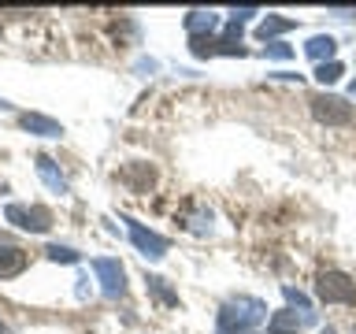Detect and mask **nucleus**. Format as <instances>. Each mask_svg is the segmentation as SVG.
<instances>
[{"label": "nucleus", "mask_w": 356, "mask_h": 334, "mask_svg": "<svg viewBox=\"0 0 356 334\" xmlns=\"http://www.w3.org/2000/svg\"><path fill=\"white\" fill-rule=\"evenodd\" d=\"M122 223H130V241L138 245L141 256H149V260H163V256H167L171 241H167L163 234L149 230V227H145V223H138V219H122Z\"/></svg>", "instance_id": "obj_5"}, {"label": "nucleus", "mask_w": 356, "mask_h": 334, "mask_svg": "<svg viewBox=\"0 0 356 334\" xmlns=\"http://www.w3.org/2000/svg\"><path fill=\"white\" fill-rule=\"evenodd\" d=\"M349 93H353V97H356V82H353V86H349Z\"/></svg>", "instance_id": "obj_21"}, {"label": "nucleus", "mask_w": 356, "mask_h": 334, "mask_svg": "<svg viewBox=\"0 0 356 334\" xmlns=\"http://www.w3.org/2000/svg\"><path fill=\"white\" fill-rule=\"evenodd\" d=\"M293 26H297L293 19H282V15H267V19L260 22V26H256V38L271 45V41L278 38V33H286V30H293Z\"/></svg>", "instance_id": "obj_13"}, {"label": "nucleus", "mask_w": 356, "mask_h": 334, "mask_svg": "<svg viewBox=\"0 0 356 334\" xmlns=\"http://www.w3.org/2000/svg\"><path fill=\"white\" fill-rule=\"evenodd\" d=\"M267 319L271 316L260 297H234L219 308V334H252Z\"/></svg>", "instance_id": "obj_1"}, {"label": "nucleus", "mask_w": 356, "mask_h": 334, "mask_svg": "<svg viewBox=\"0 0 356 334\" xmlns=\"http://www.w3.org/2000/svg\"><path fill=\"white\" fill-rule=\"evenodd\" d=\"M267 334H282V331H267Z\"/></svg>", "instance_id": "obj_23"}, {"label": "nucleus", "mask_w": 356, "mask_h": 334, "mask_svg": "<svg viewBox=\"0 0 356 334\" xmlns=\"http://www.w3.org/2000/svg\"><path fill=\"white\" fill-rule=\"evenodd\" d=\"M267 56H275V60H289V56H293V49H289V45H282V41H271V45H267Z\"/></svg>", "instance_id": "obj_19"}, {"label": "nucleus", "mask_w": 356, "mask_h": 334, "mask_svg": "<svg viewBox=\"0 0 356 334\" xmlns=\"http://www.w3.org/2000/svg\"><path fill=\"white\" fill-rule=\"evenodd\" d=\"M0 334H8V327H4V323H0Z\"/></svg>", "instance_id": "obj_22"}, {"label": "nucleus", "mask_w": 356, "mask_h": 334, "mask_svg": "<svg viewBox=\"0 0 356 334\" xmlns=\"http://www.w3.org/2000/svg\"><path fill=\"white\" fill-rule=\"evenodd\" d=\"M305 52L312 56V60H319V63H330V56L338 52V41H334L330 33H316V38H308Z\"/></svg>", "instance_id": "obj_12"}, {"label": "nucleus", "mask_w": 356, "mask_h": 334, "mask_svg": "<svg viewBox=\"0 0 356 334\" xmlns=\"http://www.w3.org/2000/svg\"><path fill=\"white\" fill-rule=\"evenodd\" d=\"M323 334H338V331H334V327H323Z\"/></svg>", "instance_id": "obj_20"}, {"label": "nucleus", "mask_w": 356, "mask_h": 334, "mask_svg": "<svg viewBox=\"0 0 356 334\" xmlns=\"http://www.w3.org/2000/svg\"><path fill=\"white\" fill-rule=\"evenodd\" d=\"M316 316H297V312H275L271 319H267V331H282V334H300V327L305 323H312Z\"/></svg>", "instance_id": "obj_10"}, {"label": "nucleus", "mask_w": 356, "mask_h": 334, "mask_svg": "<svg viewBox=\"0 0 356 334\" xmlns=\"http://www.w3.org/2000/svg\"><path fill=\"white\" fill-rule=\"evenodd\" d=\"M38 175H41V182L52 189V193H67V178L56 171V164L49 160V156H38Z\"/></svg>", "instance_id": "obj_14"}, {"label": "nucleus", "mask_w": 356, "mask_h": 334, "mask_svg": "<svg viewBox=\"0 0 356 334\" xmlns=\"http://www.w3.org/2000/svg\"><path fill=\"white\" fill-rule=\"evenodd\" d=\"M216 26H219V15H216V11H189V15H186L189 41H193V38H208Z\"/></svg>", "instance_id": "obj_9"}, {"label": "nucleus", "mask_w": 356, "mask_h": 334, "mask_svg": "<svg viewBox=\"0 0 356 334\" xmlns=\"http://www.w3.org/2000/svg\"><path fill=\"white\" fill-rule=\"evenodd\" d=\"M316 297L323 305H356V283L345 271H319Z\"/></svg>", "instance_id": "obj_2"}, {"label": "nucleus", "mask_w": 356, "mask_h": 334, "mask_svg": "<svg viewBox=\"0 0 356 334\" xmlns=\"http://www.w3.org/2000/svg\"><path fill=\"white\" fill-rule=\"evenodd\" d=\"M26 264H30V256L15 249V245H0V278H15L26 271Z\"/></svg>", "instance_id": "obj_8"}, {"label": "nucleus", "mask_w": 356, "mask_h": 334, "mask_svg": "<svg viewBox=\"0 0 356 334\" xmlns=\"http://www.w3.org/2000/svg\"><path fill=\"white\" fill-rule=\"evenodd\" d=\"M93 271H97V278H100V286H104L108 297H122V294H127V271H122L119 260H111V256H97Z\"/></svg>", "instance_id": "obj_6"}, {"label": "nucleus", "mask_w": 356, "mask_h": 334, "mask_svg": "<svg viewBox=\"0 0 356 334\" xmlns=\"http://www.w3.org/2000/svg\"><path fill=\"white\" fill-rule=\"evenodd\" d=\"M282 294H286V301L293 308H300V316H312V305H308V297L300 294V289H293V286H282Z\"/></svg>", "instance_id": "obj_17"}, {"label": "nucleus", "mask_w": 356, "mask_h": 334, "mask_svg": "<svg viewBox=\"0 0 356 334\" xmlns=\"http://www.w3.org/2000/svg\"><path fill=\"white\" fill-rule=\"evenodd\" d=\"M22 130H30V134H38V138H60L63 127L56 119L49 116H38V111H30V116H22Z\"/></svg>", "instance_id": "obj_11"}, {"label": "nucleus", "mask_w": 356, "mask_h": 334, "mask_svg": "<svg viewBox=\"0 0 356 334\" xmlns=\"http://www.w3.org/2000/svg\"><path fill=\"white\" fill-rule=\"evenodd\" d=\"M119 182L130 189V193H149L156 182V167L152 164H127L119 171Z\"/></svg>", "instance_id": "obj_7"}, {"label": "nucleus", "mask_w": 356, "mask_h": 334, "mask_svg": "<svg viewBox=\"0 0 356 334\" xmlns=\"http://www.w3.org/2000/svg\"><path fill=\"white\" fill-rule=\"evenodd\" d=\"M145 286H149V294L160 301V305L178 308V294H175L171 286H167V278H160V275H145Z\"/></svg>", "instance_id": "obj_15"}, {"label": "nucleus", "mask_w": 356, "mask_h": 334, "mask_svg": "<svg viewBox=\"0 0 356 334\" xmlns=\"http://www.w3.org/2000/svg\"><path fill=\"white\" fill-rule=\"evenodd\" d=\"M4 216H8V223H15L19 230H30V234H44V230L52 227V212L41 208V205H33V208H26V205H8Z\"/></svg>", "instance_id": "obj_4"}, {"label": "nucleus", "mask_w": 356, "mask_h": 334, "mask_svg": "<svg viewBox=\"0 0 356 334\" xmlns=\"http://www.w3.org/2000/svg\"><path fill=\"white\" fill-rule=\"evenodd\" d=\"M341 74H345V67H341L338 60H330V63H319V67H316V78H319L323 86H334Z\"/></svg>", "instance_id": "obj_16"}, {"label": "nucleus", "mask_w": 356, "mask_h": 334, "mask_svg": "<svg viewBox=\"0 0 356 334\" xmlns=\"http://www.w3.org/2000/svg\"><path fill=\"white\" fill-rule=\"evenodd\" d=\"M308 104H312V116L319 122H327V127H345V122H353V104H345L341 97L316 93V97H308Z\"/></svg>", "instance_id": "obj_3"}, {"label": "nucleus", "mask_w": 356, "mask_h": 334, "mask_svg": "<svg viewBox=\"0 0 356 334\" xmlns=\"http://www.w3.org/2000/svg\"><path fill=\"white\" fill-rule=\"evenodd\" d=\"M49 260H56V264H78V253L74 249H67V245H49Z\"/></svg>", "instance_id": "obj_18"}]
</instances>
